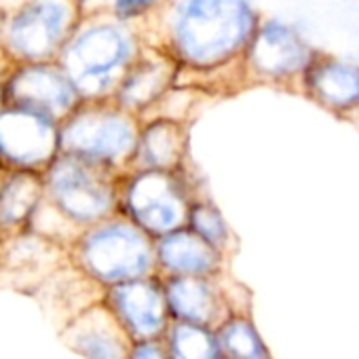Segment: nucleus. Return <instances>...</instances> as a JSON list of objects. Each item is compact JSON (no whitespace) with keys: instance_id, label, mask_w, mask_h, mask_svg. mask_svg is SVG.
<instances>
[{"instance_id":"f257e3e1","label":"nucleus","mask_w":359,"mask_h":359,"mask_svg":"<svg viewBox=\"0 0 359 359\" xmlns=\"http://www.w3.org/2000/svg\"><path fill=\"white\" fill-rule=\"evenodd\" d=\"M260 20L252 0H163L144 28L182 76H214L239 68Z\"/></svg>"},{"instance_id":"f03ea898","label":"nucleus","mask_w":359,"mask_h":359,"mask_svg":"<svg viewBox=\"0 0 359 359\" xmlns=\"http://www.w3.org/2000/svg\"><path fill=\"white\" fill-rule=\"evenodd\" d=\"M146 28L108 13L81 18L57 62L83 100H112L127 70L146 49Z\"/></svg>"},{"instance_id":"7ed1b4c3","label":"nucleus","mask_w":359,"mask_h":359,"mask_svg":"<svg viewBox=\"0 0 359 359\" xmlns=\"http://www.w3.org/2000/svg\"><path fill=\"white\" fill-rule=\"evenodd\" d=\"M70 262L104 290L156 275L154 239L123 214H114L81 235L68 250Z\"/></svg>"},{"instance_id":"20e7f679","label":"nucleus","mask_w":359,"mask_h":359,"mask_svg":"<svg viewBox=\"0 0 359 359\" xmlns=\"http://www.w3.org/2000/svg\"><path fill=\"white\" fill-rule=\"evenodd\" d=\"M142 118L114 100H83L60 123V152L125 173L131 167Z\"/></svg>"},{"instance_id":"39448f33","label":"nucleus","mask_w":359,"mask_h":359,"mask_svg":"<svg viewBox=\"0 0 359 359\" xmlns=\"http://www.w3.org/2000/svg\"><path fill=\"white\" fill-rule=\"evenodd\" d=\"M121 175L64 152L43 171L49 203L79 231L118 214Z\"/></svg>"},{"instance_id":"423d86ee","label":"nucleus","mask_w":359,"mask_h":359,"mask_svg":"<svg viewBox=\"0 0 359 359\" xmlns=\"http://www.w3.org/2000/svg\"><path fill=\"white\" fill-rule=\"evenodd\" d=\"M195 197L197 193L187 169H127L121 175L118 214L156 239L187 226Z\"/></svg>"},{"instance_id":"0eeeda50","label":"nucleus","mask_w":359,"mask_h":359,"mask_svg":"<svg viewBox=\"0 0 359 359\" xmlns=\"http://www.w3.org/2000/svg\"><path fill=\"white\" fill-rule=\"evenodd\" d=\"M81 18L74 0H26L5 18L0 53L9 64L55 62Z\"/></svg>"},{"instance_id":"6e6552de","label":"nucleus","mask_w":359,"mask_h":359,"mask_svg":"<svg viewBox=\"0 0 359 359\" xmlns=\"http://www.w3.org/2000/svg\"><path fill=\"white\" fill-rule=\"evenodd\" d=\"M311 41L281 18H262L239 62L245 81L262 85H296L317 57Z\"/></svg>"},{"instance_id":"1a4fd4ad","label":"nucleus","mask_w":359,"mask_h":359,"mask_svg":"<svg viewBox=\"0 0 359 359\" xmlns=\"http://www.w3.org/2000/svg\"><path fill=\"white\" fill-rule=\"evenodd\" d=\"M57 154L60 121L22 106L0 110V169L43 173Z\"/></svg>"},{"instance_id":"9d476101","label":"nucleus","mask_w":359,"mask_h":359,"mask_svg":"<svg viewBox=\"0 0 359 359\" xmlns=\"http://www.w3.org/2000/svg\"><path fill=\"white\" fill-rule=\"evenodd\" d=\"M83 104L72 79L60 62L11 64L5 81V106H22L64 121Z\"/></svg>"},{"instance_id":"9b49d317","label":"nucleus","mask_w":359,"mask_h":359,"mask_svg":"<svg viewBox=\"0 0 359 359\" xmlns=\"http://www.w3.org/2000/svg\"><path fill=\"white\" fill-rule=\"evenodd\" d=\"M102 300L116 315L133 342L163 338L171 323L163 277L158 273L110 285L104 290Z\"/></svg>"},{"instance_id":"f8f14e48","label":"nucleus","mask_w":359,"mask_h":359,"mask_svg":"<svg viewBox=\"0 0 359 359\" xmlns=\"http://www.w3.org/2000/svg\"><path fill=\"white\" fill-rule=\"evenodd\" d=\"M180 81H182L180 66L163 49L148 43L123 76L112 100L127 112L144 118L158 110Z\"/></svg>"},{"instance_id":"ddd939ff","label":"nucleus","mask_w":359,"mask_h":359,"mask_svg":"<svg viewBox=\"0 0 359 359\" xmlns=\"http://www.w3.org/2000/svg\"><path fill=\"white\" fill-rule=\"evenodd\" d=\"M163 290L171 321L218 327L229 315L239 313L224 283L216 277H163Z\"/></svg>"},{"instance_id":"4468645a","label":"nucleus","mask_w":359,"mask_h":359,"mask_svg":"<svg viewBox=\"0 0 359 359\" xmlns=\"http://www.w3.org/2000/svg\"><path fill=\"white\" fill-rule=\"evenodd\" d=\"M60 340L85 359H125L131 336L104 300L87 306L60 327Z\"/></svg>"},{"instance_id":"2eb2a0df","label":"nucleus","mask_w":359,"mask_h":359,"mask_svg":"<svg viewBox=\"0 0 359 359\" xmlns=\"http://www.w3.org/2000/svg\"><path fill=\"white\" fill-rule=\"evenodd\" d=\"M302 95L323 110L351 118L359 110V64L332 53H317L298 83Z\"/></svg>"},{"instance_id":"dca6fc26","label":"nucleus","mask_w":359,"mask_h":359,"mask_svg":"<svg viewBox=\"0 0 359 359\" xmlns=\"http://www.w3.org/2000/svg\"><path fill=\"white\" fill-rule=\"evenodd\" d=\"M191 131L187 121L169 114H148L140 123L137 144L129 169H187Z\"/></svg>"},{"instance_id":"f3484780","label":"nucleus","mask_w":359,"mask_h":359,"mask_svg":"<svg viewBox=\"0 0 359 359\" xmlns=\"http://www.w3.org/2000/svg\"><path fill=\"white\" fill-rule=\"evenodd\" d=\"M154 256L161 277H216L224 273L229 258L189 226L156 237Z\"/></svg>"},{"instance_id":"a211bd4d","label":"nucleus","mask_w":359,"mask_h":359,"mask_svg":"<svg viewBox=\"0 0 359 359\" xmlns=\"http://www.w3.org/2000/svg\"><path fill=\"white\" fill-rule=\"evenodd\" d=\"M45 197V177L41 171H0V239L5 241L28 231Z\"/></svg>"},{"instance_id":"6ab92c4d","label":"nucleus","mask_w":359,"mask_h":359,"mask_svg":"<svg viewBox=\"0 0 359 359\" xmlns=\"http://www.w3.org/2000/svg\"><path fill=\"white\" fill-rule=\"evenodd\" d=\"M169 359H218L222 355L216 327L171 321L165 336Z\"/></svg>"},{"instance_id":"aec40b11","label":"nucleus","mask_w":359,"mask_h":359,"mask_svg":"<svg viewBox=\"0 0 359 359\" xmlns=\"http://www.w3.org/2000/svg\"><path fill=\"white\" fill-rule=\"evenodd\" d=\"M222 355L231 359H273L250 313H233L218 327Z\"/></svg>"},{"instance_id":"412c9836","label":"nucleus","mask_w":359,"mask_h":359,"mask_svg":"<svg viewBox=\"0 0 359 359\" xmlns=\"http://www.w3.org/2000/svg\"><path fill=\"white\" fill-rule=\"evenodd\" d=\"M187 226L197 233L201 239H205L210 245H214L224 256H231V252L237 245V239L233 235V229L222 214V210L208 197L197 195L191 203Z\"/></svg>"},{"instance_id":"4be33fe9","label":"nucleus","mask_w":359,"mask_h":359,"mask_svg":"<svg viewBox=\"0 0 359 359\" xmlns=\"http://www.w3.org/2000/svg\"><path fill=\"white\" fill-rule=\"evenodd\" d=\"M163 5V0H112L110 13L129 24H146Z\"/></svg>"},{"instance_id":"5701e85b","label":"nucleus","mask_w":359,"mask_h":359,"mask_svg":"<svg viewBox=\"0 0 359 359\" xmlns=\"http://www.w3.org/2000/svg\"><path fill=\"white\" fill-rule=\"evenodd\" d=\"M125 359H169V355H167L163 338H152V340L133 342Z\"/></svg>"},{"instance_id":"b1692460","label":"nucleus","mask_w":359,"mask_h":359,"mask_svg":"<svg viewBox=\"0 0 359 359\" xmlns=\"http://www.w3.org/2000/svg\"><path fill=\"white\" fill-rule=\"evenodd\" d=\"M9 60L0 53V110L5 108V81H7V72H9Z\"/></svg>"},{"instance_id":"393cba45","label":"nucleus","mask_w":359,"mask_h":359,"mask_svg":"<svg viewBox=\"0 0 359 359\" xmlns=\"http://www.w3.org/2000/svg\"><path fill=\"white\" fill-rule=\"evenodd\" d=\"M351 118H353V121H355V123H357V125H359V110H357V112H355V114H353V116H351Z\"/></svg>"},{"instance_id":"a878e982","label":"nucleus","mask_w":359,"mask_h":359,"mask_svg":"<svg viewBox=\"0 0 359 359\" xmlns=\"http://www.w3.org/2000/svg\"><path fill=\"white\" fill-rule=\"evenodd\" d=\"M0 256H3V239H0Z\"/></svg>"},{"instance_id":"bb28decb","label":"nucleus","mask_w":359,"mask_h":359,"mask_svg":"<svg viewBox=\"0 0 359 359\" xmlns=\"http://www.w3.org/2000/svg\"><path fill=\"white\" fill-rule=\"evenodd\" d=\"M218 359H231V357H226V355H220Z\"/></svg>"},{"instance_id":"cd10ccee","label":"nucleus","mask_w":359,"mask_h":359,"mask_svg":"<svg viewBox=\"0 0 359 359\" xmlns=\"http://www.w3.org/2000/svg\"><path fill=\"white\" fill-rule=\"evenodd\" d=\"M0 171H3V169H0Z\"/></svg>"}]
</instances>
